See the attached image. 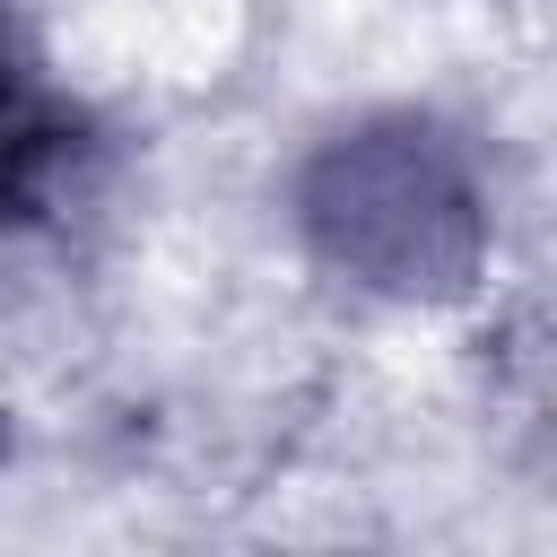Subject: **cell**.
<instances>
[{
  "mask_svg": "<svg viewBox=\"0 0 557 557\" xmlns=\"http://www.w3.org/2000/svg\"><path fill=\"white\" fill-rule=\"evenodd\" d=\"M305 218L331 244V261L366 270L374 287H453L479 252L470 174L444 148V131H426V122L339 139L313 165Z\"/></svg>",
  "mask_w": 557,
  "mask_h": 557,
  "instance_id": "obj_1",
  "label": "cell"
}]
</instances>
